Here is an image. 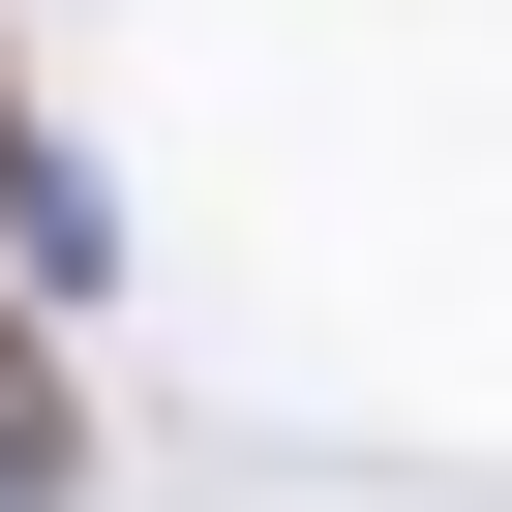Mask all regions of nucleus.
<instances>
[{
    "mask_svg": "<svg viewBox=\"0 0 512 512\" xmlns=\"http://www.w3.org/2000/svg\"><path fill=\"white\" fill-rule=\"evenodd\" d=\"M0 272H31V302H91V272H121V211L61 181V121H31V61H0Z\"/></svg>",
    "mask_w": 512,
    "mask_h": 512,
    "instance_id": "f257e3e1",
    "label": "nucleus"
},
{
    "mask_svg": "<svg viewBox=\"0 0 512 512\" xmlns=\"http://www.w3.org/2000/svg\"><path fill=\"white\" fill-rule=\"evenodd\" d=\"M0 512H91V392H61V332H31V272H0Z\"/></svg>",
    "mask_w": 512,
    "mask_h": 512,
    "instance_id": "f03ea898",
    "label": "nucleus"
}]
</instances>
